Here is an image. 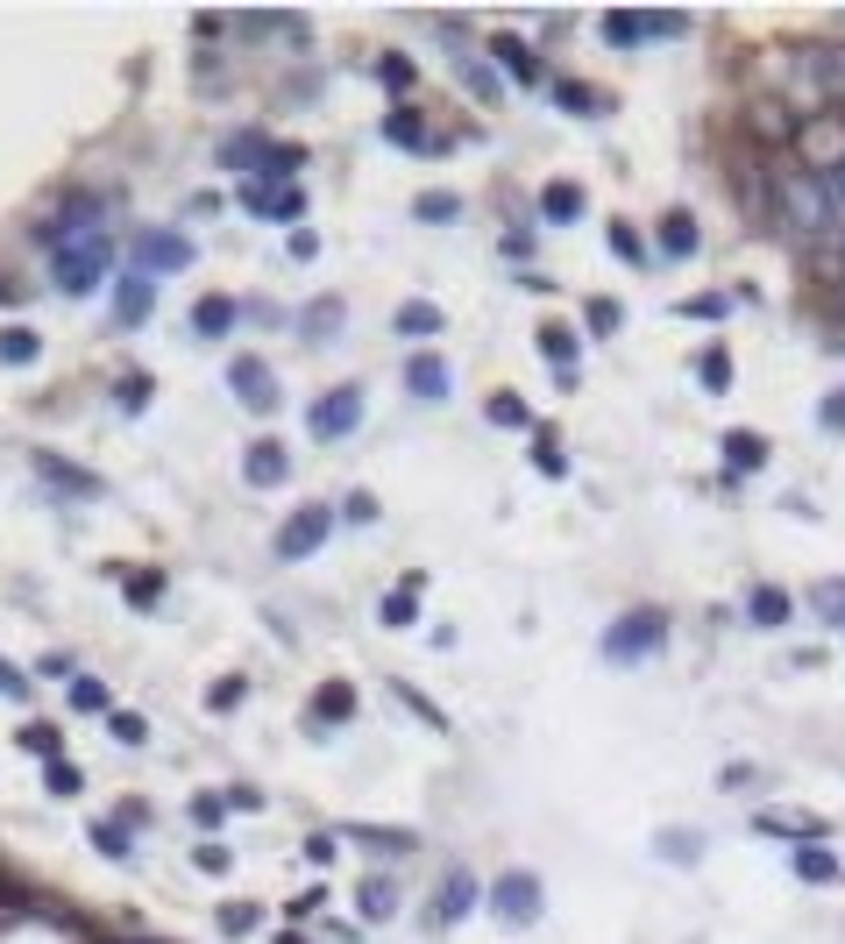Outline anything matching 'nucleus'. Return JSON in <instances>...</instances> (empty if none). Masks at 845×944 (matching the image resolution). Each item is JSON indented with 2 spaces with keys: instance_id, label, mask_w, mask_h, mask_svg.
Instances as JSON below:
<instances>
[{
  "instance_id": "nucleus-1",
  "label": "nucleus",
  "mask_w": 845,
  "mask_h": 944,
  "mask_svg": "<svg viewBox=\"0 0 845 944\" xmlns=\"http://www.w3.org/2000/svg\"><path fill=\"white\" fill-rule=\"evenodd\" d=\"M107 263H114L107 235H86V242H71V249H50V278H57V292H65V299H86L93 284L107 278Z\"/></svg>"
},
{
  "instance_id": "nucleus-2",
  "label": "nucleus",
  "mask_w": 845,
  "mask_h": 944,
  "mask_svg": "<svg viewBox=\"0 0 845 944\" xmlns=\"http://www.w3.org/2000/svg\"><path fill=\"white\" fill-rule=\"evenodd\" d=\"M661 646H668V619H661V611H632V619H619V625L604 632V661H611V668L654 661Z\"/></svg>"
},
{
  "instance_id": "nucleus-3",
  "label": "nucleus",
  "mask_w": 845,
  "mask_h": 944,
  "mask_svg": "<svg viewBox=\"0 0 845 944\" xmlns=\"http://www.w3.org/2000/svg\"><path fill=\"white\" fill-rule=\"evenodd\" d=\"M781 221L796 227V235H824V227L838 221V206H832V192H824V178H781Z\"/></svg>"
},
{
  "instance_id": "nucleus-4",
  "label": "nucleus",
  "mask_w": 845,
  "mask_h": 944,
  "mask_svg": "<svg viewBox=\"0 0 845 944\" xmlns=\"http://www.w3.org/2000/svg\"><path fill=\"white\" fill-rule=\"evenodd\" d=\"M305 427H313V440L341 448V440L362 427V383H334V391H320L313 412H305Z\"/></svg>"
},
{
  "instance_id": "nucleus-5",
  "label": "nucleus",
  "mask_w": 845,
  "mask_h": 944,
  "mask_svg": "<svg viewBox=\"0 0 845 944\" xmlns=\"http://www.w3.org/2000/svg\"><path fill=\"white\" fill-rule=\"evenodd\" d=\"M328 533H334V505H299L292 518L278 526V562H305V554H320L328 547Z\"/></svg>"
},
{
  "instance_id": "nucleus-6",
  "label": "nucleus",
  "mask_w": 845,
  "mask_h": 944,
  "mask_svg": "<svg viewBox=\"0 0 845 944\" xmlns=\"http://www.w3.org/2000/svg\"><path fill=\"white\" fill-rule=\"evenodd\" d=\"M491 916L512 923V931H526V923H541V880L526 874V866H512V874H497L491 888Z\"/></svg>"
},
{
  "instance_id": "nucleus-7",
  "label": "nucleus",
  "mask_w": 845,
  "mask_h": 944,
  "mask_svg": "<svg viewBox=\"0 0 845 944\" xmlns=\"http://www.w3.org/2000/svg\"><path fill=\"white\" fill-rule=\"evenodd\" d=\"M227 391H235L249 412H278L284 405V391H278V377H271L263 356H227Z\"/></svg>"
},
{
  "instance_id": "nucleus-8",
  "label": "nucleus",
  "mask_w": 845,
  "mask_h": 944,
  "mask_svg": "<svg viewBox=\"0 0 845 944\" xmlns=\"http://www.w3.org/2000/svg\"><path fill=\"white\" fill-rule=\"evenodd\" d=\"M136 270H143V278H164V270H192V242H185V235H171V227H149V235L136 242Z\"/></svg>"
},
{
  "instance_id": "nucleus-9",
  "label": "nucleus",
  "mask_w": 845,
  "mask_h": 944,
  "mask_svg": "<svg viewBox=\"0 0 845 944\" xmlns=\"http://www.w3.org/2000/svg\"><path fill=\"white\" fill-rule=\"evenodd\" d=\"M284 476H292V455H284V440H249V455H242V484L249 490H278Z\"/></svg>"
},
{
  "instance_id": "nucleus-10",
  "label": "nucleus",
  "mask_w": 845,
  "mask_h": 944,
  "mask_svg": "<svg viewBox=\"0 0 845 944\" xmlns=\"http://www.w3.org/2000/svg\"><path fill=\"white\" fill-rule=\"evenodd\" d=\"M149 305H157V278H143V270H122V278H114V327H143Z\"/></svg>"
},
{
  "instance_id": "nucleus-11",
  "label": "nucleus",
  "mask_w": 845,
  "mask_h": 944,
  "mask_svg": "<svg viewBox=\"0 0 845 944\" xmlns=\"http://www.w3.org/2000/svg\"><path fill=\"white\" fill-rule=\"evenodd\" d=\"M242 206L263 221H305V192L299 185H242Z\"/></svg>"
},
{
  "instance_id": "nucleus-12",
  "label": "nucleus",
  "mask_w": 845,
  "mask_h": 944,
  "mask_svg": "<svg viewBox=\"0 0 845 944\" xmlns=\"http://www.w3.org/2000/svg\"><path fill=\"white\" fill-rule=\"evenodd\" d=\"M469 909H476V874L469 866H448L440 888H434V923H463Z\"/></svg>"
},
{
  "instance_id": "nucleus-13",
  "label": "nucleus",
  "mask_w": 845,
  "mask_h": 944,
  "mask_svg": "<svg viewBox=\"0 0 845 944\" xmlns=\"http://www.w3.org/2000/svg\"><path fill=\"white\" fill-rule=\"evenodd\" d=\"M221 164L242 171V178H263V164H271V143H263L256 128H235V135H221Z\"/></svg>"
},
{
  "instance_id": "nucleus-14",
  "label": "nucleus",
  "mask_w": 845,
  "mask_h": 944,
  "mask_svg": "<svg viewBox=\"0 0 845 944\" xmlns=\"http://www.w3.org/2000/svg\"><path fill=\"white\" fill-rule=\"evenodd\" d=\"M789 619H796V596H789V590H775V583H754V596H746V625L781 632Z\"/></svg>"
},
{
  "instance_id": "nucleus-15",
  "label": "nucleus",
  "mask_w": 845,
  "mask_h": 944,
  "mask_svg": "<svg viewBox=\"0 0 845 944\" xmlns=\"http://www.w3.org/2000/svg\"><path fill=\"white\" fill-rule=\"evenodd\" d=\"M235 320H242V305L221 299V292H206L200 305H192V334H200V341H227V334H235Z\"/></svg>"
},
{
  "instance_id": "nucleus-16",
  "label": "nucleus",
  "mask_w": 845,
  "mask_h": 944,
  "mask_svg": "<svg viewBox=\"0 0 845 944\" xmlns=\"http://www.w3.org/2000/svg\"><path fill=\"white\" fill-rule=\"evenodd\" d=\"M754 824H760L767 838H803V845H824V838H832V824H824V817H803V809H796V817H789V809H760Z\"/></svg>"
},
{
  "instance_id": "nucleus-17",
  "label": "nucleus",
  "mask_w": 845,
  "mask_h": 944,
  "mask_svg": "<svg viewBox=\"0 0 845 944\" xmlns=\"http://www.w3.org/2000/svg\"><path fill=\"white\" fill-rule=\"evenodd\" d=\"M448 65H455V79H463V86H469V93H476V100H484V107H497V100H505V86H497V71H491V65H484V57H476V50H448Z\"/></svg>"
},
{
  "instance_id": "nucleus-18",
  "label": "nucleus",
  "mask_w": 845,
  "mask_h": 944,
  "mask_svg": "<svg viewBox=\"0 0 845 944\" xmlns=\"http://www.w3.org/2000/svg\"><path fill=\"white\" fill-rule=\"evenodd\" d=\"M575 349H583V341H575V327H562V320H547V327H541V356L554 362V377H562V391L575 383Z\"/></svg>"
},
{
  "instance_id": "nucleus-19",
  "label": "nucleus",
  "mask_w": 845,
  "mask_h": 944,
  "mask_svg": "<svg viewBox=\"0 0 845 944\" xmlns=\"http://www.w3.org/2000/svg\"><path fill=\"white\" fill-rule=\"evenodd\" d=\"M448 383H455V377H448V362H440V356L419 349V356L406 362V391H412V398H427V405H434V398H448Z\"/></svg>"
},
{
  "instance_id": "nucleus-20",
  "label": "nucleus",
  "mask_w": 845,
  "mask_h": 944,
  "mask_svg": "<svg viewBox=\"0 0 845 944\" xmlns=\"http://www.w3.org/2000/svg\"><path fill=\"white\" fill-rule=\"evenodd\" d=\"M334 327H349V305H341L334 292H328V299H313V305L299 313V334L313 341V349H320V341H334Z\"/></svg>"
},
{
  "instance_id": "nucleus-21",
  "label": "nucleus",
  "mask_w": 845,
  "mask_h": 944,
  "mask_svg": "<svg viewBox=\"0 0 845 944\" xmlns=\"http://www.w3.org/2000/svg\"><path fill=\"white\" fill-rule=\"evenodd\" d=\"M541 221H554V227L583 221V185H569V178H547V185H541Z\"/></svg>"
},
{
  "instance_id": "nucleus-22",
  "label": "nucleus",
  "mask_w": 845,
  "mask_h": 944,
  "mask_svg": "<svg viewBox=\"0 0 845 944\" xmlns=\"http://www.w3.org/2000/svg\"><path fill=\"white\" fill-rule=\"evenodd\" d=\"M36 476H43L50 490H71V497H100V476L71 469V461H57V455H36Z\"/></svg>"
},
{
  "instance_id": "nucleus-23",
  "label": "nucleus",
  "mask_w": 845,
  "mask_h": 944,
  "mask_svg": "<svg viewBox=\"0 0 845 944\" xmlns=\"http://www.w3.org/2000/svg\"><path fill=\"white\" fill-rule=\"evenodd\" d=\"M789 874H796V880H817V888H824V880H838L845 866H838V853H824V845H789Z\"/></svg>"
},
{
  "instance_id": "nucleus-24",
  "label": "nucleus",
  "mask_w": 845,
  "mask_h": 944,
  "mask_svg": "<svg viewBox=\"0 0 845 944\" xmlns=\"http://www.w3.org/2000/svg\"><path fill=\"white\" fill-rule=\"evenodd\" d=\"M598 29H604V43H611V50H640V43H647V14H632V8L598 14Z\"/></svg>"
},
{
  "instance_id": "nucleus-25",
  "label": "nucleus",
  "mask_w": 845,
  "mask_h": 944,
  "mask_svg": "<svg viewBox=\"0 0 845 944\" xmlns=\"http://www.w3.org/2000/svg\"><path fill=\"white\" fill-rule=\"evenodd\" d=\"M554 100H562L569 114H583V121H604V114H611V100L598 86H583V79H554Z\"/></svg>"
},
{
  "instance_id": "nucleus-26",
  "label": "nucleus",
  "mask_w": 845,
  "mask_h": 944,
  "mask_svg": "<svg viewBox=\"0 0 845 944\" xmlns=\"http://www.w3.org/2000/svg\"><path fill=\"white\" fill-rule=\"evenodd\" d=\"M391 334H406V341H427V334H440V305H427V299H406L391 313Z\"/></svg>"
},
{
  "instance_id": "nucleus-27",
  "label": "nucleus",
  "mask_w": 845,
  "mask_h": 944,
  "mask_svg": "<svg viewBox=\"0 0 845 944\" xmlns=\"http://www.w3.org/2000/svg\"><path fill=\"white\" fill-rule=\"evenodd\" d=\"M718 448H725V469H732V476H754L760 461H767V440H760V434H739V427L725 434Z\"/></svg>"
},
{
  "instance_id": "nucleus-28",
  "label": "nucleus",
  "mask_w": 845,
  "mask_h": 944,
  "mask_svg": "<svg viewBox=\"0 0 845 944\" xmlns=\"http://www.w3.org/2000/svg\"><path fill=\"white\" fill-rule=\"evenodd\" d=\"M491 57H497V71H512L518 86H533V79H541V57H533L526 43H518V36H497V43H491Z\"/></svg>"
},
{
  "instance_id": "nucleus-29",
  "label": "nucleus",
  "mask_w": 845,
  "mask_h": 944,
  "mask_svg": "<svg viewBox=\"0 0 845 944\" xmlns=\"http://www.w3.org/2000/svg\"><path fill=\"white\" fill-rule=\"evenodd\" d=\"M349 718H356V689L349 682H328L313 697V724H349Z\"/></svg>"
},
{
  "instance_id": "nucleus-30",
  "label": "nucleus",
  "mask_w": 845,
  "mask_h": 944,
  "mask_svg": "<svg viewBox=\"0 0 845 944\" xmlns=\"http://www.w3.org/2000/svg\"><path fill=\"white\" fill-rule=\"evenodd\" d=\"M362 916H370V923H391V916H398V880H391V874H370V880H362Z\"/></svg>"
},
{
  "instance_id": "nucleus-31",
  "label": "nucleus",
  "mask_w": 845,
  "mask_h": 944,
  "mask_svg": "<svg viewBox=\"0 0 845 944\" xmlns=\"http://www.w3.org/2000/svg\"><path fill=\"white\" fill-rule=\"evenodd\" d=\"M703 235H697V221L689 214H661V256H697Z\"/></svg>"
},
{
  "instance_id": "nucleus-32",
  "label": "nucleus",
  "mask_w": 845,
  "mask_h": 944,
  "mask_svg": "<svg viewBox=\"0 0 845 944\" xmlns=\"http://www.w3.org/2000/svg\"><path fill=\"white\" fill-rule=\"evenodd\" d=\"M36 356H43V334H36V327H8V334H0V362H8V370H29Z\"/></svg>"
},
{
  "instance_id": "nucleus-33",
  "label": "nucleus",
  "mask_w": 845,
  "mask_h": 944,
  "mask_svg": "<svg viewBox=\"0 0 845 944\" xmlns=\"http://www.w3.org/2000/svg\"><path fill=\"white\" fill-rule=\"evenodd\" d=\"M412 221L448 227V221H463V199H455V192H419V199H412Z\"/></svg>"
},
{
  "instance_id": "nucleus-34",
  "label": "nucleus",
  "mask_w": 845,
  "mask_h": 944,
  "mask_svg": "<svg viewBox=\"0 0 845 944\" xmlns=\"http://www.w3.org/2000/svg\"><path fill=\"white\" fill-rule=\"evenodd\" d=\"M810 611H817L824 625H845V575H832V583L810 590Z\"/></svg>"
},
{
  "instance_id": "nucleus-35",
  "label": "nucleus",
  "mask_w": 845,
  "mask_h": 944,
  "mask_svg": "<svg viewBox=\"0 0 845 944\" xmlns=\"http://www.w3.org/2000/svg\"><path fill=\"white\" fill-rule=\"evenodd\" d=\"M383 143H406V149H419V143H427L419 114H412V107H391V114H383Z\"/></svg>"
},
{
  "instance_id": "nucleus-36",
  "label": "nucleus",
  "mask_w": 845,
  "mask_h": 944,
  "mask_svg": "<svg viewBox=\"0 0 845 944\" xmlns=\"http://www.w3.org/2000/svg\"><path fill=\"white\" fill-rule=\"evenodd\" d=\"M654 853H661V859H676V866H697L703 838H697V831H661V838H654Z\"/></svg>"
},
{
  "instance_id": "nucleus-37",
  "label": "nucleus",
  "mask_w": 845,
  "mask_h": 944,
  "mask_svg": "<svg viewBox=\"0 0 845 944\" xmlns=\"http://www.w3.org/2000/svg\"><path fill=\"white\" fill-rule=\"evenodd\" d=\"M484 419H491V427H533V412H526V398H512V391H497V398L484 405Z\"/></svg>"
},
{
  "instance_id": "nucleus-38",
  "label": "nucleus",
  "mask_w": 845,
  "mask_h": 944,
  "mask_svg": "<svg viewBox=\"0 0 845 944\" xmlns=\"http://www.w3.org/2000/svg\"><path fill=\"white\" fill-rule=\"evenodd\" d=\"M412 619H419V583H406V590H391V596H383V625H391V632H398V625H412Z\"/></svg>"
},
{
  "instance_id": "nucleus-39",
  "label": "nucleus",
  "mask_w": 845,
  "mask_h": 944,
  "mask_svg": "<svg viewBox=\"0 0 845 944\" xmlns=\"http://www.w3.org/2000/svg\"><path fill=\"white\" fill-rule=\"evenodd\" d=\"M93 845H100L107 859H128V853H136V845H128V824H114V817L93 824Z\"/></svg>"
},
{
  "instance_id": "nucleus-40",
  "label": "nucleus",
  "mask_w": 845,
  "mask_h": 944,
  "mask_svg": "<svg viewBox=\"0 0 845 944\" xmlns=\"http://www.w3.org/2000/svg\"><path fill=\"white\" fill-rule=\"evenodd\" d=\"M256 923H263L256 902H221V931H227V937H249Z\"/></svg>"
},
{
  "instance_id": "nucleus-41",
  "label": "nucleus",
  "mask_w": 845,
  "mask_h": 944,
  "mask_svg": "<svg viewBox=\"0 0 845 944\" xmlns=\"http://www.w3.org/2000/svg\"><path fill=\"white\" fill-rule=\"evenodd\" d=\"M349 838H362V845H370V853H383V859H391V853H398V859H406V853H412V845H419L412 831H349Z\"/></svg>"
},
{
  "instance_id": "nucleus-42",
  "label": "nucleus",
  "mask_w": 845,
  "mask_h": 944,
  "mask_svg": "<svg viewBox=\"0 0 845 944\" xmlns=\"http://www.w3.org/2000/svg\"><path fill=\"white\" fill-rule=\"evenodd\" d=\"M107 739H122V746H143V739H149V724L136 718V710H107Z\"/></svg>"
},
{
  "instance_id": "nucleus-43",
  "label": "nucleus",
  "mask_w": 845,
  "mask_h": 944,
  "mask_svg": "<svg viewBox=\"0 0 845 944\" xmlns=\"http://www.w3.org/2000/svg\"><path fill=\"white\" fill-rule=\"evenodd\" d=\"M43 788H50V796H79V788H86V775H79L71 760H50V767H43Z\"/></svg>"
},
{
  "instance_id": "nucleus-44",
  "label": "nucleus",
  "mask_w": 845,
  "mask_h": 944,
  "mask_svg": "<svg viewBox=\"0 0 845 944\" xmlns=\"http://www.w3.org/2000/svg\"><path fill=\"white\" fill-rule=\"evenodd\" d=\"M22 746H29V753H43V760H65V731H50V724H29Z\"/></svg>"
},
{
  "instance_id": "nucleus-45",
  "label": "nucleus",
  "mask_w": 845,
  "mask_h": 944,
  "mask_svg": "<svg viewBox=\"0 0 845 944\" xmlns=\"http://www.w3.org/2000/svg\"><path fill=\"white\" fill-rule=\"evenodd\" d=\"M604 242H611V256H625V263H647V242L632 235L625 221H611V235H604Z\"/></svg>"
},
{
  "instance_id": "nucleus-46",
  "label": "nucleus",
  "mask_w": 845,
  "mask_h": 944,
  "mask_svg": "<svg viewBox=\"0 0 845 944\" xmlns=\"http://www.w3.org/2000/svg\"><path fill=\"white\" fill-rule=\"evenodd\" d=\"M697 377L710 383V391H725V383H732V362H725V349H703V356H697Z\"/></svg>"
},
{
  "instance_id": "nucleus-47",
  "label": "nucleus",
  "mask_w": 845,
  "mask_h": 944,
  "mask_svg": "<svg viewBox=\"0 0 845 944\" xmlns=\"http://www.w3.org/2000/svg\"><path fill=\"white\" fill-rule=\"evenodd\" d=\"M377 79L406 93V86H412V57H398V50H391V57H377Z\"/></svg>"
},
{
  "instance_id": "nucleus-48",
  "label": "nucleus",
  "mask_w": 845,
  "mask_h": 944,
  "mask_svg": "<svg viewBox=\"0 0 845 944\" xmlns=\"http://www.w3.org/2000/svg\"><path fill=\"white\" fill-rule=\"evenodd\" d=\"M242 697H249V682H242V674H227V682H214V689H206V703H214V710H235Z\"/></svg>"
},
{
  "instance_id": "nucleus-49",
  "label": "nucleus",
  "mask_w": 845,
  "mask_h": 944,
  "mask_svg": "<svg viewBox=\"0 0 845 944\" xmlns=\"http://www.w3.org/2000/svg\"><path fill=\"white\" fill-rule=\"evenodd\" d=\"M682 29H689V14H668V8L647 14V36H654V43H668V36H682Z\"/></svg>"
},
{
  "instance_id": "nucleus-50",
  "label": "nucleus",
  "mask_w": 845,
  "mask_h": 944,
  "mask_svg": "<svg viewBox=\"0 0 845 944\" xmlns=\"http://www.w3.org/2000/svg\"><path fill=\"white\" fill-rule=\"evenodd\" d=\"M533 469H541V476H569V455L554 448V440H541V448H533Z\"/></svg>"
},
{
  "instance_id": "nucleus-51",
  "label": "nucleus",
  "mask_w": 845,
  "mask_h": 944,
  "mask_svg": "<svg viewBox=\"0 0 845 944\" xmlns=\"http://www.w3.org/2000/svg\"><path fill=\"white\" fill-rule=\"evenodd\" d=\"M341 518H349V526H370V518H377V497H370V490H349V505H341Z\"/></svg>"
},
{
  "instance_id": "nucleus-52",
  "label": "nucleus",
  "mask_w": 845,
  "mask_h": 944,
  "mask_svg": "<svg viewBox=\"0 0 845 944\" xmlns=\"http://www.w3.org/2000/svg\"><path fill=\"white\" fill-rule=\"evenodd\" d=\"M192 866H200V874H227V845H214V838H206L200 853H192Z\"/></svg>"
},
{
  "instance_id": "nucleus-53",
  "label": "nucleus",
  "mask_w": 845,
  "mask_h": 944,
  "mask_svg": "<svg viewBox=\"0 0 845 944\" xmlns=\"http://www.w3.org/2000/svg\"><path fill=\"white\" fill-rule=\"evenodd\" d=\"M149 405V377H122V412H143Z\"/></svg>"
},
{
  "instance_id": "nucleus-54",
  "label": "nucleus",
  "mask_w": 845,
  "mask_h": 944,
  "mask_svg": "<svg viewBox=\"0 0 845 944\" xmlns=\"http://www.w3.org/2000/svg\"><path fill=\"white\" fill-rule=\"evenodd\" d=\"M71 703H79V710H107V682H71Z\"/></svg>"
},
{
  "instance_id": "nucleus-55",
  "label": "nucleus",
  "mask_w": 845,
  "mask_h": 944,
  "mask_svg": "<svg viewBox=\"0 0 845 944\" xmlns=\"http://www.w3.org/2000/svg\"><path fill=\"white\" fill-rule=\"evenodd\" d=\"M0 697H14V703H22V697H29V674H22V668H8V661H0Z\"/></svg>"
},
{
  "instance_id": "nucleus-56",
  "label": "nucleus",
  "mask_w": 845,
  "mask_h": 944,
  "mask_svg": "<svg viewBox=\"0 0 845 944\" xmlns=\"http://www.w3.org/2000/svg\"><path fill=\"white\" fill-rule=\"evenodd\" d=\"M157 590H164V575L149 568V575H136V583H128V596H136V604H157Z\"/></svg>"
},
{
  "instance_id": "nucleus-57",
  "label": "nucleus",
  "mask_w": 845,
  "mask_h": 944,
  "mask_svg": "<svg viewBox=\"0 0 845 944\" xmlns=\"http://www.w3.org/2000/svg\"><path fill=\"white\" fill-rule=\"evenodd\" d=\"M590 327H598V334H611V327H619V305H611V299H590Z\"/></svg>"
},
{
  "instance_id": "nucleus-58",
  "label": "nucleus",
  "mask_w": 845,
  "mask_h": 944,
  "mask_svg": "<svg viewBox=\"0 0 845 944\" xmlns=\"http://www.w3.org/2000/svg\"><path fill=\"white\" fill-rule=\"evenodd\" d=\"M824 192H832V206H838V214H845V157H838L832 171H824Z\"/></svg>"
},
{
  "instance_id": "nucleus-59",
  "label": "nucleus",
  "mask_w": 845,
  "mask_h": 944,
  "mask_svg": "<svg viewBox=\"0 0 845 944\" xmlns=\"http://www.w3.org/2000/svg\"><path fill=\"white\" fill-rule=\"evenodd\" d=\"M221 809H227V796H200V802H192V817H200V824H221Z\"/></svg>"
},
{
  "instance_id": "nucleus-60",
  "label": "nucleus",
  "mask_w": 845,
  "mask_h": 944,
  "mask_svg": "<svg viewBox=\"0 0 845 944\" xmlns=\"http://www.w3.org/2000/svg\"><path fill=\"white\" fill-rule=\"evenodd\" d=\"M824 427H832V434H845V391H832V398H824Z\"/></svg>"
},
{
  "instance_id": "nucleus-61",
  "label": "nucleus",
  "mask_w": 845,
  "mask_h": 944,
  "mask_svg": "<svg viewBox=\"0 0 845 944\" xmlns=\"http://www.w3.org/2000/svg\"><path fill=\"white\" fill-rule=\"evenodd\" d=\"M718 781H725V788H732V796H739V788H754L760 775H754V767H725V775H718Z\"/></svg>"
},
{
  "instance_id": "nucleus-62",
  "label": "nucleus",
  "mask_w": 845,
  "mask_h": 944,
  "mask_svg": "<svg viewBox=\"0 0 845 944\" xmlns=\"http://www.w3.org/2000/svg\"><path fill=\"white\" fill-rule=\"evenodd\" d=\"M8 299H14V284H8V278H0V305H8Z\"/></svg>"
}]
</instances>
